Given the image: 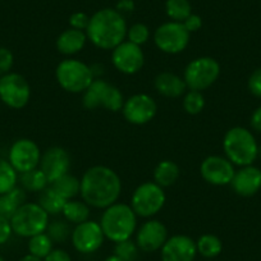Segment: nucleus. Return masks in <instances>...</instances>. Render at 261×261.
Returning a JSON list of instances; mask_svg holds the SVG:
<instances>
[{"label":"nucleus","mask_w":261,"mask_h":261,"mask_svg":"<svg viewBox=\"0 0 261 261\" xmlns=\"http://www.w3.org/2000/svg\"><path fill=\"white\" fill-rule=\"evenodd\" d=\"M167 240V227L158 219L146 220L136 232V243L144 252H155L160 250Z\"/></svg>","instance_id":"17"},{"label":"nucleus","mask_w":261,"mask_h":261,"mask_svg":"<svg viewBox=\"0 0 261 261\" xmlns=\"http://www.w3.org/2000/svg\"><path fill=\"white\" fill-rule=\"evenodd\" d=\"M90 68H91V72H92V76H94V79H101V76L104 74V72H105V67L102 64H100V63H95V64H91V65H90Z\"/></svg>","instance_id":"45"},{"label":"nucleus","mask_w":261,"mask_h":261,"mask_svg":"<svg viewBox=\"0 0 261 261\" xmlns=\"http://www.w3.org/2000/svg\"><path fill=\"white\" fill-rule=\"evenodd\" d=\"M87 41V35L85 31L76 29H68L63 31L59 36L57 37L55 46L57 50L63 55L71 57V55L77 54L85 47Z\"/></svg>","instance_id":"22"},{"label":"nucleus","mask_w":261,"mask_h":261,"mask_svg":"<svg viewBox=\"0 0 261 261\" xmlns=\"http://www.w3.org/2000/svg\"><path fill=\"white\" fill-rule=\"evenodd\" d=\"M165 201L167 196L164 188L160 187L158 183L147 180L137 186L130 196L129 205L137 217L152 218L164 207Z\"/></svg>","instance_id":"9"},{"label":"nucleus","mask_w":261,"mask_h":261,"mask_svg":"<svg viewBox=\"0 0 261 261\" xmlns=\"http://www.w3.org/2000/svg\"><path fill=\"white\" fill-rule=\"evenodd\" d=\"M65 200L62 196L58 195L51 186H47L45 190H42L39 195V202L37 204L45 210L49 215H58L63 212V207L65 205Z\"/></svg>","instance_id":"28"},{"label":"nucleus","mask_w":261,"mask_h":261,"mask_svg":"<svg viewBox=\"0 0 261 261\" xmlns=\"http://www.w3.org/2000/svg\"><path fill=\"white\" fill-rule=\"evenodd\" d=\"M41 160L39 145L30 139H19L11 146L8 162L18 174L36 169Z\"/></svg>","instance_id":"15"},{"label":"nucleus","mask_w":261,"mask_h":261,"mask_svg":"<svg viewBox=\"0 0 261 261\" xmlns=\"http://www.w3.org/2000/svg\"><path fill=\"white\" fill-rule=\"evenodd\" d=\"M156 101L147 94H135L124 100L122 113L128 123L135 125H144L151 122L156 115Z\"/></svg>","instance_id":"12"},{"label":"nucleus","mask_w":261,"mask_h":261,"mask_svg":"<svg viewBox=\"0 0 261 261\" xmlns=\"http://www.w3.org/2000/svg\"><path fill=\"white\" fill-rule=\"evenodd\" d=\"M251 127L261 134V107H258L251 115Z\"/></svg>","instance_id":"44"},{"label":"nucleus","mask_w":261,"mask_h":261,"mask_svg":"<svg viewBox=\"0 0 261 261\" xmlns=\"http://www.w3.org/2000/svg\"><path fill=\"white\" fill-rule=\"evenodd\" d=\"M18 261H42V258H39V257H36V256L29 253V255H24L23 257L19 258Z\"/></svg>","instance_id":"46"},{"label":"nucleus","mask_w":261,"mask_h":261,"mask_svg":"<svg viewBox=\"0 0 261 261\" xmlns=\"http://www.w3.org/2000/svg\"><path fill=\"white\" fill-rule=\"evenodd\" d=\"M13 229H12L11 220L0 215V245H4L9 241Z\"/></svg>","instance_id":"40"},{"label":"nucleus","mask_w":261,"mask_h":261,"mask_svg":"<svg viewBox=\"0 0 261 261\" xmlns=\"http://www.w3.org/2000/svg\"><path fill=\"white\" fill-rule=\"evenodd\" d=\"M18 180L21 183V187L26 192H41L42 190H45L50 185L46 175L44 174V172L40 168L21 173L18 175Z\"/></svg>","instance_id":"27"},{"label":"nucleus","mask_w":261,"mask_h":261,"mask_svg":"<svg viewBox=\"0 0 261 261\" xmlns=\"http://www.w3.org/2000/svg\"><path fill=\"white\" fill-rule=\"evenodd\" d=\"M220 76V64L212 57H200L191 60L185 68L183 80L188 90L204 91L212 87Z\"/></svg>","instance_id":"8"},{"label":"nucleus","mask_w":261,"mask_h":261,"mask_svg":"<svg viewBox=\"0 0 261 261\" xmlns=\"http://www.w3.org/2000/svg\"><path fill=\"white\" fill-rule=\"evenodd\" d=\"M31 97V87L22 74L11 73L0 77V100L12 109H22Z\"/></svg>","instance_id":"11"},{"label":"nucleus","mask_w":261,"mask_h":261,"mask_svg":"<svg viewBox=\"0 0 261 261\" xmlns=\"http://www.w3.org/2000/svg\"><path fill=\"white\" fill-rule=\"evenodd\" d=\"M42 261H72L71 255L62 248H54Z\"/></svg>","instance_id":"42"},{"label":"nucleus","mask_w":261,"mask_h":261,"mask_svg":"<svg viewBox=\"0 0 261 261\" xmlns=\"http://www.w3.org/2000/svg\"><path fill=\"white\" fill-rule=\"evenodd\" d=\"M134 0H119L117 4V11L119 13H130V12H134Z\"/></svg>","instance_id":"43"},{"label":"nucleus","mask_w":261,"mask_h":261,"mask_svg":"<svg viewBox=\"0 0 261 261\" xmlns=\"http://www.w3.org/2000/svg\"><path fill=\"white\" fill-rule=\"evenodd\" d=\"M165 12L172 21L183 22L192 13V7L188 0H167Z\"/></svg>","instance_id":"33"},{"label":"nucleus","mask_w":261,"mask_h":261,"mask_svg":"<svg viewBox=\"0 0 261 261\" xmlns=\"http://www.w3.org/2000/svg\"><path fill=\"white\" fill-rule=\"evenodd\" d=\"M50 186H51L53 190L58 195L62 196L65 201H68V200L76 199L77 196L80 195V191H81V179L72 175L71 173H67V174L62 175V177L58 178L53 183H50Z\"/></svg>","instance_id":"25"},{"label":"nucleus","mask_w":261,"mask_h":261,"mask_svg":"<svg viewBox=\"0 0 261 261\" xmlns=\"http://www.w3.org/2000/svg\"><path fill=\"white\" fill-rule=\"evenodd\" d=\"M14 55L7 47H0V77L11 73V69L13 67Z\"/></svg>","instance_id":"37"},{"label":"nucleus","mask_w":261,"mask_h":261,"mask_svg":"<svg viewBox=\"0 0 261 261\" xmlns=\"http://www.w3.org/2000/svg\"><path fill=\"white\" fill-rule=\"evenodd\" d=\"M257 158H261V146H258V152H257Z\"/></svg>","instance_id":"48"},{"label":"nucleus","mask_w":261,"mask_h":261,"mask_svg":"<svg viewBox=\"0 0 261 261\" xmlns=\"http://www.w3.org/2000/svg\"><path fill=\"white\" fill-rule=\"evenodd\" d=\"M55 79L59 86L69 94H82L95 80L90 65L74 58L62 60L57 65Z\"/></svg>","instance_id":"5"},{"label":"nucleus","mask_w":261,"mask_h":261,"mask_svg":"<svg viewBox=\"0 0 261 261\" xmlns=\"http://www.w3.org/2000/svg\"><path fill=\"white\" fill-rule=\"evenodd\" d=\"M18 182V173L8 160L0 158V195L13 190Z\"/></svg>","instance_id":"31"},{"label":"nucleus","mask_w":261,"mask_h":261,"mask_svg":"<svg viewBox=\"0 0 261 261\" xmlns=\"http://www.w3.org/2000/svg\"><path fill=\"white\" fill-rule=\"evenodd\" d=\"M104 261H123L122 258H119L118 257V256H115V255H112V256H108L107 258H105Z\"/></svg>","instance_id":"47"},{"label":"nucleus","mask_w":261,"mask_h":261,"mask_svg":"<svg viewBox=\"0 0 261 261\" xmlns=\"http://www.w3.org/2000/svg\"><path fill=\"white\" fill-rule=\"evenodd\" d=\"M196 247H197V253H200L202 257L207 258V260H212L222 253L223 243L219 237L212 234V233H206L197 240Z\"/></svg>","instance_id":"29"},{"label":"nucleus","mask_w":261,"mask_h":261,"mask_svg":"<svg viewBox=\"0 0 261 261\" xmlns=\"http://www.w3.org/2000/svg\"><path fill=\"white\" fill-rule=\"evenodd\" d=\"M154 86L162 96L169 99H177L187 92V85L183 77H179L173 72H162L158 74L155 77Z\"/></svg>","instance_id":"21"},{"label":"nucleus","mask_w":261,"mask_h":261,"mask_svg":"<svg viewBox=\"0 0 261 261\" xmlns=\"http://www.w3.org/2000/svg\"><path fill=\"white\" fill-rule=\"evenodd\" d=\"M205 261H213V260H205Z\"/></svg>","instance_id":"50"},{"label":"nucleus","mask_w":261,"mask_h":261,"mask_svg":"<svg viewBox=\"0 0 261 261\" xmlns=\"http://www.w3.org/2000/svg\"><path fill=\"white\" fill-rule=\"evenodd\" d=\"M71 155L60 146H53L41 155L40 169L46 175L49 183H53L62 175L69 173Z\"/></svg>","instance_id":"19"},{"label":"nucleus","mask_w":261,"mask_h":261,"mask_svg":"<svg viewBox=\"0 0 261 261\" xmlns=\"http://www.w3.org/2000/svg\"><path fill=\"white\" fill-rule=\"evenodd\" d=\"M0 261H6V260H4V258L2 257V256H0Z\"/></svg>","instance_id":"49"},{"label":"nucleus","mask_w":261,"mask_h":261,"mask_svg":"<svg viewBox=\"0 0 261 261\" xmlns=\"http://www.w3.org/2000/svg\"><path fill=\"white\" fill-rule=\"evenodd\" d=\"M182 23L185 24L186 30H187L190 34H192V32L199 31V30L201 29V27H202V19H201V17L197 16V14L191 13L190 16H188L187 18H186L185 21L182 22Z\"/></svg>","instance_id":"41"},{"label":"nucleus","mask_w":261,"mask_h":261,"mask_svg":"<svg viewBox=\"0 0 261 261\" xmlns=\"http://www.w3.org/2000/svg\"><path fill=\"white\" fill-rule=\"evenodd\" d=\"M183 109L187 114L197 115L204 110L205 108V97L201 91H195V90H188L183 97Z\"/></svg>","instance_id":"34"},{"label":"nucleus","mask_w":261,"mask_h":261,"mask_svg":"<svg viewBox=\"0 0 261 261\" xmlns=\"http://www.w3.org/2000/svg\"><path fill=\"white\" fill-rule=\"evenodd\" d=\"M63 217L71 224H80L90 219V206L84 200H68L62 212Z\"/></svg>","instance_id":"26"},{"label":"nucleus","mask_w":261,"mask_h":261,"mask_svg":"<svg viewBox=\"0 0 261 261\" xmlns=\"http://www.w3.org/2000/svg\"><path fill=\"white\" fill-rule=\"evenodd\" d=\"M234 165L225 156L210 155L202 160L200 174L202 179L212 186H228L234 177Z\"/></svg>","instance_id":"16"},{"label":"nucleus","mask_w":261,"mask_h":261,"mask_svg":"<svg viewBox=\"0 0 261 261\" xmlns=\"http://www.w3.org/2000/svg\"><path fill=\"white\" fill-rule=\"evenodd\" d=\"M53 246H54V242H53V241L50 240L49 236L44 232L29 238V245H27V247H29V252L31 253V255L44 260V258L54 250Z\"/></svg>","instance_id":"30"},{"label":"nucleus","mask_w":261,"mask_h":261,"mask_svg":"<svg viewBox=\"0 0 261 261\" xmlns=\"http://www.w3.org/2000/svg\"><path fill=\"white\" fill-rule=\"evenodd\" d=\"M191 34L182 22H165L154 32V42L160 51L165 54H179L190 44Z\"/></svg>","instance_id":"10"},{"label":"nucleus","mask_w":261,"mask_h":261,"mask_svg":"<svg viewBox=\"0 0 261 261\" xmlns=\"http://www.w3.org/2000/svg\"><path fill=\"white\" fill-rule=\"evenodd\" d=\"M197 255L196 242L186 234L168 237L160 248L162 261H193Z\"/></svg>","instance_id":"18"},{"label":"nucleus","mask_w":261,"mask_h":261,"mask_svg":"<svg viewBox=\"0 0 261 261\" xmlns=\"http://www.w3.org/2000/svg\"><path fill=\"white\" fill-rule=\"evenodd\" d=\"M90 23V17L84 12H77L69 17V24L72 29L81 30V31H86L87 26Z\"/></svg>","instance_id":"38"},{"label":"nucleus","mask_w":261,"mask_h":261,"mask_svg":"<svg viewBox=\"0 0 261 261\" xmlns=\"http://www.w3.org/2000/svg\"><path fill=\"white\" fill-rule=\"evenodd\" d=\"M105 240L104 232H102L100 223L95 220H86L80 223L72 230L71 241L73 247L80 253H94L102 246Z\"/></svg>","instance_id":"14"},{"label":"nucleus","mask_w":261,"mask_h":261,"mask_svg":"<svg viewBox=\"0 0 261 261\" xmlns=\"http://www.w3.org/2000/svg\"><path fill=\"white\" fill-rule=\"evenodd\" d=\"M27 193L22 187H16L9 192L0 195V215L11 219L19 206L26 202Z\"/></svg>","instance_id":"23"},{"label":"nucleus","mask_w":261,"mask_h":261,"mask_svg":"<svg viewBox=\"0 0 261 261\" xmlns=\"http://www.w3.org/2000/svg\"><path fill=\"white\" fill-rule=\"evenodd\" d=\"M127 22L117 9L104 8L90 17L87 40L102 50H113L127 37Z\"/></svg>","instance_id":"2"},{"label":"nucleus","mask_w":261,"mask_h":261,"mask_svg":"<svg viewBox=\"0 0 261 261\" xmlns=\"http://www.w3.org/2000/svg\"><path fill=\"white\" fill-rule=\"evenodd\" d=\"M180 169L177 163L172 160H163L154 169V182L160 187H170L179 179Z\"/></svg>","instance_id":"24"},{"label":"nucleus","mask_w":261,"mask_h":261,"mask_svg":"<svg viewBox=\"0 0 261 261\" xmlns=\"http://www.w3.org/2000/svg\"><path fill=\"white\" fill-rule=\"evenodd\" d=\"M225 158L238 167L252 165L257 159L258 145L251 130L245 127H233L227 130L223 139Z\"/></svg>","instance_id":"4"},{"label":"nucleus","mask_w":261,"mask_h":261,"mask_svg":"<svg viewBox=\"0 0 261 261\" xmlns=\"http://www.w3.org/2000/svg\"><path fill=\"white\" fill-rule=\"evenodd\" d=\"M112 63L123 74L139 73L145 64V54L141 46L130 41H123L112 50Z\"/></svg>","instance_id":"13"},{"label":"nucleus","mask_w":261,"mask_h":261,"mask_svg":"<svg viewBox=\"0 0 261 261\" xmlns=\"http://www.w3.org/2000/svg\"><path fill=\"white\" fill-rule=\"evenodd\" d=\"M9 220L13 233L19 237L31 238L46 230L49 214L37 202H24Z\"/></svg>","instance_id":"6"},{"label":"nucleus","mask_w":261,"mask_h":261,"mask_svg":"<svg viewBox=\"0 0 261 261\" xmlns=\"http://www.w3.org/2000/svg\"><path fill=\"white\" fill-rule=\"evenodd\" d=\"M122 193V180L118 173L105 165H94L81 178L82 200L95 209H107L118 202Z\"/></svg>","instance_id":"1"},{"label":"nucleus","mask_w":261,"mask_h":261,"mask_svg":"<svg viewBox=\"0 0 261 261\" xmlns=\"http://www.w3.org/2000/svg\"><path fill=\"white\" fill-rule=\"evenodd\" d=\"M100 227L104 232L105 238L118 243L120 241L129 240L137 228V215L124 202H115L104 209L100 218Z\"/></svg>","instance_id":"3"},{"label":"nucleus","mask_w":261,"mask_h":261,"mask_svg":"<svg viewBox=\"0 0 261 261\" xmlns=\"http://www.w3.org/2000/svg\"><path fill=\"white\" fill-rule=\"evenodd\" d=\"M248 90L251 94L261 99V68L255 69L248 79Z\"/></svg>","instance_id":"39"},{"label":"nucleus","mask_w":261,"mask_h":261,"mask_svg":"<svg viewBox=\"0 0 261 261\" xmlns=\"http://www.w3.org/2000/svg\"><path fill=\"white\" fill-rule=\"evenodd\" d=\"M82 94V105L89 110L101 107L115 113L122 110L124 104L120 90L102 79H95Z\"/></svg>","instance_id":"7"},{"label":"nucleus","mask_w":261,"mask_h":261,"mask_svg":"<svg viewBox=\"0 0 261 261\" xmlns=\"http://www.w3.org/2000/svg\"><path fill=\"white\" fill-rule=\"evenodd\" d=\"M150 39V30L144 23H135L127 30V40L139 46L146 44Z\"/></svg>","instance_id":"36"},{"label":"nucleus","mask_w":261,"mask_h":261,"mask_svg":"<svg viewBox=\"0 0 261 261\" xmlns=\"http://www.w3.org/2000/svg\"><path fill=\"white\" fill-rule=\"evenodd\" d=\"M230 186L238 196L251 197L261 188V170L253 165L241 167V169L236 170Z\"/></svg>","instance_id":"20"},{"label":"nucleus","mask_w":261,"mask_h":261,"mask_svg":"<svg viewBox=\"0 0 261 261\" xmlns=\"http://www.w3.org/2000/svg\"><path fill=\"white\" fill-rule=\"evenodd\" d=\"M72 230L73 229L71 228V223H68L65 219L53 220V222H49L45 233L54 243H63L71 238Z\"/></svg>","instance_id":"32"},{"label":"nucleus","mask_w":261,"mask_h":261,"mask_svg":"<svg viewBox=\"0 0 261 261\" xmlns=\"http://www.w3.org/2000/svg\"><path fill=\"white\" fill-rule=\"evenodd\" d=\"M139 246L136 242L130 240L120 241V242L115 243L114 247V255L122 258L123 261H136L137 256H139Z\"/></svg>","instance_id":"35"}]
</instances>
